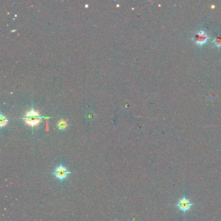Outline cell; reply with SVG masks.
<instances>
[{
	"label": "cell",
	"instance_id": "cell-1",
	"mask_svg": "<svg viewBox=\"0 0 221 221\" xmlns=\"http://www.w3.org/2000/svg\"><path fill=\"white\" fill-rule=\"evenodd\" d=\"M49 119L51 118L50 117H42L40 116L38 112H36L33 110L27 113L25 116L24 118H23L22 119H23L25 121V123L27 124L29 126L33 127L34 126L38 125L42 121V119Z\"/></svg>",
	"mask_w": 221,
	"mask_h": 221
},
{
	"label": "cell",
	"instance_id": "cell-2",
	"mask_svg": "<svg viewBox=\"0 0 221 221\" xmlns=\"http://www.w3.org/2000/svg\"><path fill=\"white\" fill-rule=\"evenodd\" d=\"M193 203L191 202L185 195L182 196L180 198L178 199V202L176 204V207L179 211H182L183 213L190 211L193 206Z\"/></svg>",
	"mask_w": 221,
	"mask_h": 221
},
{
	"label": "cell",
	"instance_id": "cell-3",
	"mask_svg": "<svg viewBox=\"0 0 221 221\" xmlns=\"http://www.w3.org/2000/svg\"><path fill=\"white\" fill-rule=\"evenodd\" d=\"M53 173L56 178L60 181H63L68 177L71 172L69 171L68 169L63 165L60 164L58 167H56Z\"/></svg>",
	"mask_w": 221,
	"mask_h": 221
},
{
	"label": "cell",
	"instance_id": "cell-4",
	"mask_svg": "<svg viewBox=\"0 0 221 221\" xmlns=\"http://www.w3.org/2000/svg\"><path fill=\"white\" fill-rule=\"evenodd\" d=\"M209 37L207 33L203 30H200L192 38L193 41L198 46H202L206 44L208 40Z\"/></svg>",
	"mask_w": 221,
	"mask_h": 221
},
{
	"label": "cell",
	"instance_id": "cell-5",
	"mask_svg": "<svg viewBox=\"0 0 221 221\" xmlns=\"http://www.w3.org/2000/svg\"><path fill=\"white\" fill-rule=\"evenodd\" d=\"M212 44H213L215 47H217V48H220V47H221V37L217 36L216 38H215L212 40Z\"/></svg>",
	"mask_w": 221,
	"mask_h": 221
},
{
	"label": "cell",
	"instance_id": "cell-6",
	"mask_svg": "<svg viewBox=\"0 0 221 221\" xmlns=\"http://www.w3.org/2000/svg\"><path fill=\"white\" fill-rule=\"evenodd\" d=\"M57 127L60 130H63L66 129V127H67V123L64 119H60L57 124Z\"/></svg>",
	"mask_w": 221,
	"mask_h": 221
},
{
	"label": "cell",
	"instance_id": "cell-7",
	"mask_svg": "<svg viewBox=\"0 0 221 221\" xmlns=\"http://www.w3.org/2000/svg\"><path fill=\"white\" fill-rule=\"evenodd\" d=\"M8 120L5 118V117H4L3 115H1L0 116V124H1V127H3L5 125H7Z\"/></svg>",
	"mask_w": 221,
	"mask_h": 221
}]
</instances>
